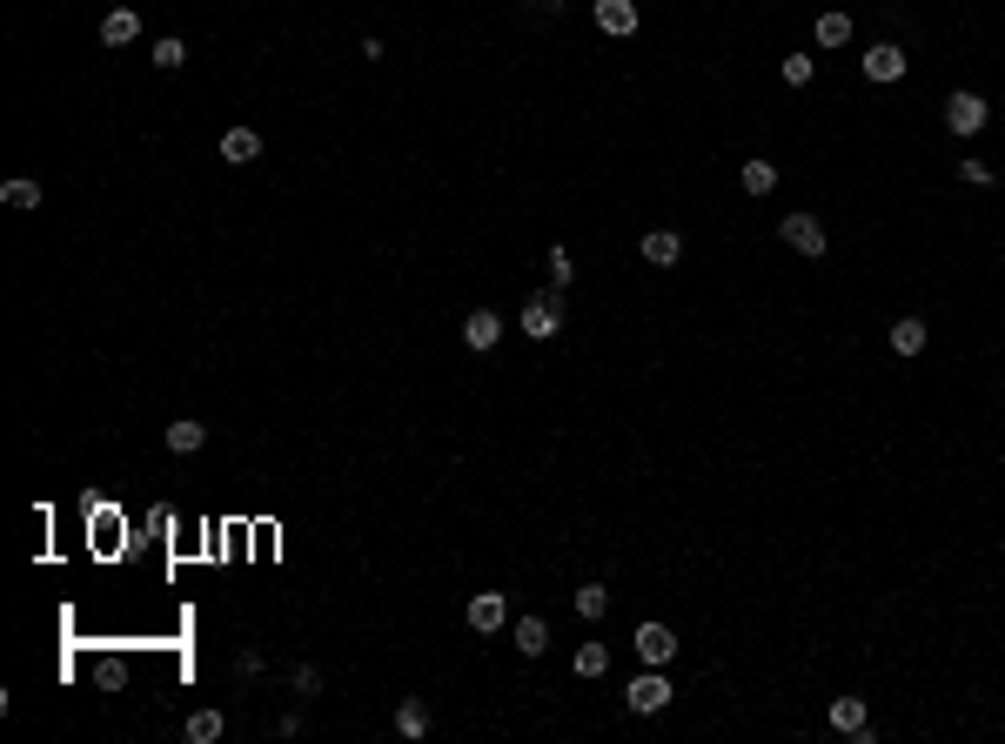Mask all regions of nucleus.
I'll list each match as a JSON object with an SVG mask.
<instances>
[{
  "instance_id": "1",
  "label": "nucleus",
  "mask_w": 1005,
  "mask_h": 744,
  "mask_svg": "<svg viewBox=\"0 0 1005 744\" xmlns=\"http://www.w3.org/2000/svg\"><path fill=\"white\" fill-rule=\"evenodd\" d=\"M985 121H992L985 94H972V88H952V94H945V128H952V135H979Z\"/></svg>"
},
{
  "instance_id": "2",
  "label": "nucleus",
  "mask_w": 1005,
  "mask_h": 744,
  "mask_svg": "<svg viewBox=\"0 0 1005 744\" xmlns=\"http://www.w3.org/2000/svg\"><path fill=\"white\" fill-rule=\"evenodd\" d=\"M778 235H784V248H798V255H811V262L831 248V235H825V222H818V215H784Z\"/></svg>"
},
{
  "instance_id": "3",
  "label": "nucleus",
  "mask_w": 1005,
  "mask_h": 744,
  "mask_svg": "<svg viewBox=\"0 0 1005 744\" xmlns=\"http://www.w3.org/2000/svg\"><path fill=\"white\" fill-rule=\"evenodd\" d=\"M563 329V295L550 289V295H536V302H523V336L530 342H550Z\"/></svg>"
},
{
  "instance_id": "4",
  "label": "nucleus",
  "mask_w": 1005,
  "mask_h": 744,
  "mask_svg": "<svg viewBox=\"0 0 1005 744\" xmlns=\"http://www.w3.org/2000/svg\"><path fill=\"white\" fill-rule=\"evenodd\" d=\"M503 624H510V597H503V590H476V597H469V631L490 637V631H503Z\"/></svg>"
},
{
  "instance_id": "5",
  "label": "nucleus",
  "mask_w": 1005,
  "mask_h": 744,
  "mask_svg": "<svg viewBox=\"0 0 1005 744\" xmlns=\"http://www.w3.org/2000/svg\"><path fill=\"white\" fill-rule=\"evenodd\" d=\"M630 644H637V657H644L650 671H664L670 657H677V631H670V624H637Z\"/></svg>"
},
{
  "instance_id": "6",
  "label": "nucleus",
  "mask_w": 1005,
  "mask_h": 744,
  "mask_svg": "<svg viewBox=\"0 0 1005 744\" xmlns=\"http://www.w3.org/2000/svg\"><path fill=\"white\" fill-rule=\"evenodd\" d=\"M905 54H898V41H878V47H865V81H878V88H892V81H905Z\"/></svg>"
},
{
  "instance_id": "7",
  "label": "nucleus",
  "mask_w": 1005,
  "mask_h": 744,
  "mask_svg": "<svg viewBox=\"0 0 1005 744\" xmlns=\"http://www.w3.org/2000/svg\"><path fill=\"white\" fill-rule=\"evenodd\" d=\"M624 704L637 711V718H657L670 704V684H664V671H650V677H630V691H624Z\"/></svg>"
},
{
  "instance_id": "8",
  "label": "nucleus",
  "mask_w": 1005,
  "mask_h": 744,
  "mask_svg": "<svg viewBox=\"0 0 1005 744\" xmlns=\"http://www.w3.org/2000/svg\"><path fill=\"white\" fill-rule=\"evenodd\" d=\"M463 342L476 349V356L496 349V342H503V316H496V309H469V316H463Z\"/></svg>"
},
{
  "instance_id": "9",
  "label": "nucleus",
  "mask_w": 1005,
  "mask_h": 744,
  "mask_svg": "<svg viewBox=\"0 0 1005 744\" xmlns=\"http://www.w3.org/2000/svg\"><path fill=\"white\" fill-rule=\"evenodd\" d=\"M597 27L610 41H630L637 34V0H597Z\"/></svg>"
},
{
  "instance_id": "10",
  "label": "nucleus",
  "mask_w": 1005,
  "mask_h": 744,
  "mask_svg": "<svg viewBox=\"0 0 1005 744\" xmlns=\"http://www.w3.org/2000/svg\"><path fill=\"white\" fill-rule=\"evenodd\" d=\"M644 262H650V269L684 262V235H677V228H650V235H644Z\"/></svg>"
},
{
  "instance_id": "11",
  "label": "nucleus",
  "mask_w": 1005,
  "mask_h": 744,
  "mask_svg": "<svg viewBox=\"0 0 1005 744\" xmlns=\"http://www.w3.org/2000/svg\"><path fill=\"white\" fill-rule=\"evenodd\" d=\"M94 691H128V677H134V664H128V657H121V651H101V657H94Z\"/></svg>"
},
{
  "instance_id": "12",
  "label": "nucleus",
  "mask_w": 1005,
  "mask_h": 744,
  "mask_svg": "<svg viewBox=\"0 0 1005 744\" xmlns=\"http://www.w3.org/2000/svg\"><path fill=\"white\" fill-rule=\"evenodd\" d=\"M101 41H108V47L141 41V14H134V7H108V14H101Z\"/></svg>"
},
{
  "instance_id": "13",
  "label": "nucleus",
  "mask_w": 1005,
  "mask_h": 744,
  "mask_svg": "<svg viewBox=\"0 0 1005 744\" xmlns=\"http://www.w3.org/2000/svg\"><path fill=\"white\" fill-rule=\"evenodd\" d=\"M825 718H831V731L858 738V731L871 724V711H865V698H831V704H825Z\"/></svg>"
},
{
  "instance_id": "14",
  "label": "nucleus",
  "mask_w": 1005,
  "mask_h": 744,
  "mask_svg": "<svg viewBox=\"0 0 1005 744\" xmlns=\"http://www.w3.org/2000/svg\"><path fill=\"white\" fill-rule=\"evenodd\" d=\"M222 161H228V168L262 161V135H255V128H228V135H222Z\"/></svg>"
},
{
  "instance_id": "15",
  "label": "nucleus",
  "mask_w": 1005,
  "mask_h": 744,
  "mask_svg": "<svg viewBox=\"0 0 1005 744\" xmlns=\"http://www.w3.org/2000/svg\"><path fill=\"white\" fill-rule=\"evenodd\" d=\"M396 738H409V744L429 738V704H423V698H402V704H396Z\"/></svg>"
},
{
  "instance_id": "16",
  "label": "nucleus",
  "mask_w": 1005,
  "mask_h": 744,
  "mask_svg": "<svg viewBox=\"0 0 1005 744\" xmlns=\"http://www.w3.org/2000/svg\"><path fill=\"white\" fill-rule=\"evenodd\" d=\"M925 342H932V329H925L918 316H898V322H892V356H918Z\"/></svg>"
},
{
  "instance_id": "17",
  "label": "nucleus",
  "mask_w": 1005,
  "mask_h": 744,
  "mask_svg": "<svg viewBox=\"0 0 1005 744\" xmlns=\"http://www.w3.org/2000/svg\"><path fill=\"white\" fill-rule=\"evenodd\" d=\"M201 443H208V429H201L195 416H175V423H168V450L175 456H195Z\"/></svg>"
},
{
  "instance_id": "18",
  "label": "nucleus",
  "mask_w": 1005,
  "mask_h": 744,
  "mask_svg": "<svg viewBox=\"0 0 1005 744\" xmlns=\"http://www.w3.org/2000/svg\"><path fill=\"white\" fill-rule=\"evenodd\" d=\"M811 34H818V47H845L851 41V14H845V7H825Z\"/></svg>"
},
{
  "instance_id": "19",
  "label": "nucleus",
  "mask_w": 1005,
  "mask_h": 744,
  "mask_svg": "<svg viewBox=\"0 0 1005 744\" xmlns=\"http://www.w3.org/2000/svg\"><path fill=\"white\" fill-rule=\"evenodd\" d=\"M737 181H744V195H758V202H764V195L778 188V161H744Z\"/></svg>"
},
{
  "instance_id": "20",
  "label": "nucleus",
  "mask_w": 1005,
  "mask_h": 744,
  "mask_svg": "<svg viewBox=\"0 0 1005 744\" xmlns=\"http://www.w3.org/2000/svg\"><path fill=\"white\" fill-rule=\"evenodd\" d=\"M516 651L543 657V651H550V624H543V617H516Z\"/></svg>"
},
{
  "instance_id": "21",
  "label": "nucleus",
  "mask_w": 1005,
  "mask_h": 744,
  "mask_svg": "<svg viewBox=\"0 0 1005 744\" xmlns=\"http://www.w3.org/2000/svg\"><path fill=\"white\" fill-rule=\"evenodd\" d=\"M222 731H228V718H222V711H195V718L181 724V738H188V744H215Z\"/></svg>"
},
{
  "instance_id": "22",
  "label": "nucleus",
  "mask_w": 1005,
  "mask_h": 744,
  "mask_svg": "<svg viewBox=\"0 0 1005 744\" xmlns=\"http://www.w3.org/2000/svg\"><path fill=\"white\" fill-rule=\"evenodd\" d=\"M148 61H155V68H161V74H175V68H181V61H188V41H181V34H161V41H155V47H148Z\"/></svg>"
},
{
  "instance_id": "23",
  "label": "nucleus",
  "mask_w": 1005,
  "mask_h": 744,
  "mask_svg": "<svg viewBox=\"0 0 1005 744\" xmlns=\"http://www.w3.org/2000/svg\"><path fill=\"white\" fill-rule=\"evenodd\" d=\"M577 617H583V624H603V617H610V590H603V584H583V590H577Z\"/></svg>"
},
{
  "instance_id": "24",
  "label": "nucleus",
  "mask_w": 1005,
  "mask_h": 744,
  "mask_svg": "<svg viewBox=\"0 0 1005 744\" xmlns=\"http://www.w3.org/2000/svg\"><path fill=\"white\" fill-rule=\"evenodd\" d=\"M543 269H550V289H577V262H570V248H550V255H543Z\"/></svg>"
},
{
  "instance_id": "25",
  "label": "nucleus",
  "mask_w": 1005,
  "mask_h": 744,
  "mask_svg": "<svg viewBox=\"0 0 1005 744\" xmlns=\"http://www.w3.org/2000/svg\"><path fill=\"white\" fill-rule=\"evenodd\" d=\"M0 202H7V208H41V181L14 175V181H7V188H0Z\"/></svg>"
},
{
  "instance_id": "26",
  "label": "nucleus",
  "mask_w": 1005,
  "mask_h": 744,
  "mask_svg": "<svg viewBox=\"0 0 1005 744\" xmlns=\"http://www.w3.org/2000/svg\"><path fill=\"white\" fill-rule=\"evenodd\" d=\"M778 74H784V88H811L818 61H811V54H784V61H778Z\"/></svg>"
},
{
  "instance_id": "27",
  "label": "nucleus",
  "mask_w": 1005,
  "mask_h": 744,
  "mask_svg": "<svg viewBox=\"0 0 1005 744\" xmlns=\"http://www.w3.org/2000/svg\"><path fill=\"white\" fill-rule=\"evenodd\" d=\"M610 671V644H577V677H603Z\"/></svg>"
},
{
  "instance_id": "28",
  "label": "nucleus",
  "mask_w": 1005,
  "mask_h": 744,
  "mask_svg": "<svg viewBox=\"0 0 1005 744\" xmlns=\"http://www.w3.org/2000/svg\"><path fill=\"white\" fill-rule=\"evenodd\" d=\"M959 175L972 181V188H992V181H999V168H992V161H959Z\"/></svg>"
},
{
  "instance_id": "29",
  "label": "nucleus",
  "mask_w": 1005,
  "mask_h": 744,
  "mask_svg": "<svg viewBox=\"0 0 1005 744\" xmlns=\"http://www.w3.org/2000/svg\"><path fill=\"white\" fill-rule=\"evenodd\" d=\"M295 698H322V671H315V664L295 671Z\"/></svg>"
},
{
  "instance_id": "30",
  "label": "nucleus",
  "mask_w": 1005,
  "mask_h": 744,
  "mask_svg": "<svg viewBox=\"0 0 1005 744\" xmlns=\"http://www.w3.org/2000/svg\"><path fill=\"white\" fill-rule=\"evenodd\" d=\"M536 7H563V0H536Z\"/></svg>"
}]
</instances>
